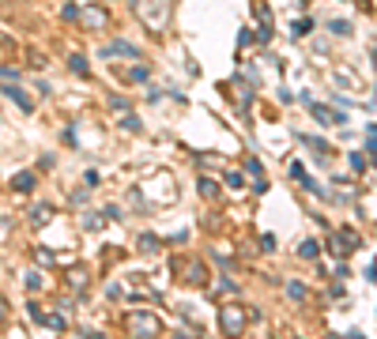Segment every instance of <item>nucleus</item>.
<instances>
[{"instance_id": "obj_11", "label": "nucleus", "mask_w": 377, "mask_h": 339, "mask_svg": "<svg viewBox=\"0 0 377 339\" xmlns=\"http://www.w3.org/2000/svg\"><path fill=\"white\" fill-rule=\"evenodd\" d=\"M72 72H76V76H87V61L84 57H72Z\"/></svg>"}, {"instance_id": "obj_5", "label": "nucleus", "mask_w": 377, "mask_h": 339, "mask_svg": "<svg viewBox=\"0 0 377 339\" xmlns=\"http://www.w3.org/2000/svg\"><path fill=\"white\" fill-rule=\"evenodd\" d=\"M4 95H8V98H12V102H15V106H23V109H26V113H31V109H34V102H31V98H26V95H23V90H20V87H4Z\"/></svg>"}, {"instance_id": "obj_1", "label": "nucleus", "mask_w": 377, "mask_h": 339, "mask_svg": "<svg viewBox=\"0 0 377 339\" xmlns=\"http://www.w3.org/2000/svg\"><path fill=\"white\" fill-rule=\"evenodd\" d=\"M136 12H140L144 26H151V31H167V23L174 15V4H170V0H136Z\"/></svg>"}, {"instance_id": "obj_6", "label": "nucleus", "mask_w": 377, "mask_h": 339, "mask_svg": "<svg viewBox=\"0 0 377 339\" xmlns=\"http://www.w3.org/2000/svg\"><path fill=\"white\" fill-rule=\"evenodd\" d=\"M309 109H314V117H317V121H332V125H339V121H344L339 113H328L325 106H309Z\"/></svg>"}, {"instance_id": "obj_10", "label": "nucleus", "mask_w": 377, "mask_h": 339, "mask_svg": "<svg viewBox=\"0 0 377 339\" xmlns=\"http://www.w3.org/2000/svg\"><path fill=\"white\" fill-rule=\"evenodd\" d=\"M87 23H95V26H106V12H98V8H95V12H87Z\"/></svg>"}, {"instance_id": "obj_8", "label": "nucleus", "mask_w": 377, "mask_h": 339, "mask_svg": "<svg viewBox=\"0 0 377 339\" xmlns=\"http://www.w3.org/2000/svg\"><path fill=\"white\" fill-rule=\"evenodd\" d=\"M298 253L306 256V260H314V256H317V242H302V245H298Z\"/></svg>"}, {"instance_id": "obj_12", "label": "nucleus", "mask_w": 377, "mask_h": 339, "mask_svg": "<svg viewBox=\"0 0 377 339\" xmlns=\"http://www.w3.org/2000/svg\"><path fill=\"white\" fill-rule=\"evenodd\" d=\"M200 192H204V196H215V192H219V185H215V181H200Z\"/></svg>"}, {"instance_id": "obj_7", "label": "nucleus", "mask_w": 377, "mask_h": 339, "mask_svg": "<svg viewBox=\"0 0 377 339\" xmlns=\"http://www.w3.org/2000/svg\"><path fill=\"white\" fill-rule=\"evenodd\" d=\"M15 189H20V192H31V189H34V173H15Z\"/></svg>"}, {"instance_id": "obj_2", "label": "nucleus", "mask_w": 377, "mask_h": 339, "mask_svg": "<svg viewBox=\"0 0 377 339\" xmlns=\"http://www.w3.org/2000/svg\"><path fill=\"white\" fill-rule=\"evenodd\" d=\"M125 324H128V332H132V336H159V328H162L151 313H128Z\"/></svg>"}, {"instance_id": "obj_4", "label": "nucleus", "mask_w": 377, "mask_h": 339, "mask_svg": "<svg viewBox=\"0 0 377 339\" xmlns=\"http://www.w3.org/2000/svg\"><path fill=\"white\" fill-rule=\"evenodd\" d=\"M106 53H109V57H140V49H136V45H128V42H114Z\"/></svg>"}, {"instance_id": "obj_9", "label": "nucleus", "mask_w": 377, "mask_h": 339, "mask_svg": "<svg viewBox=\"0 0 377 339\" xmlns=\"http://www.w3.org/2000/svg\"><path fill=\"white\" fill-rule=\"evenodd\" d=\"M45 324H49V328H57V332H64V328H68V320H64L61 313H53V317H45Z\"/></svg>"}, {"instance_id": "obj_3", "label": "nucleus", "mask_w": 377, "mask_h": 339, "mask_svg": "<svg viewBox=\"0 0 377 339\" xmlns=\"http://www.w3.org/2000/svg\"><path fill=\"white\" fill-rule=\"evenodd\" d=\"M219 324H223V332L226 336H238L245 328V313H242V306H223V313H219Z\"/></svg>"}, {"instance_id": "obj_13", "label": "nucleus", "mask_w": 377, "mask_h": 339, "mask_svg": "<svg viewBox=\"0 0 377 339\" xmlns=\"http://www.w3.org/2000/svg\"><path fill=\"white\" fill-rule=\"evenodd\" d=\"M42 287V279H38V271H31V276H26V290H38Z\"/></svg>"}, {"instance_id": "obj_14", "label": "nucleus", "mask_w": 377, "mask_h": 339, "mask_svg": "<svg viewBox=\"0 0 377 339\" xmlns=\"http://www.w3.org/2000/svg\"><path fill=\"white\" fill-rule=\"evenodd\" d=\"M0 320H4V298H0Z\"/></svg>"}]
</instances>
